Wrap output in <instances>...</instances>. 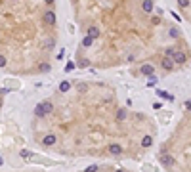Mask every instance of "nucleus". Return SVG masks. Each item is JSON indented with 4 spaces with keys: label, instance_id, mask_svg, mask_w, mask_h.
<instances>
[{
    "label": "nucleus",
    "instance_id": "obj_1",
    "mask_svg": "<svg viewBox=\"0 0 191 172\" xmlns=\"http://www.w3.org/2000/svg\"><path fill=\"white\" fill-rule=\"evenodd\" d=\"M55 27V0H0V69L50 73Z\"/></svg>",
    "mask_w": 191,
    "mask_h": 172
},
{
    "label": "nucleus",
    "instance_id": "obj_2",
    "mask_svg": "<svg viewBox=\"0 0 191 172\" xmlns=\"http://www.w3.org/2000/svg\"><path fill=\"white\" fill-rule=\"evenodd\" d=\"M58 134H54V132H48V134H44L42 136V145H55V143H58Z\"/></svg>",
    "mask_w": 191,
    "mask_h": 172
},
{
    "label": "nucleus",
    "instance_id": "obj_3",
    "mask_svg": "<svg viewBox=\"0 0 191 172\" xmlns=\"http://www.w3.org/2000/svg\"><path fill=\"white\" fill-rule=\"evenodd\" d=\"M174 65H176V63H174L172 57H162V59H161V67H162V69H166V71H172Z\"/></svg>",
    "mask_w": 191,
    "mask_h": 172
},
{
    "label": "nucleus",
    "instance_id": "obj_4",
    "mask_svg": "<svg viewBox=\"0 0 191 172\" xmlns=\"http://www.w3.org/2000/svg\"><path fill=\"white\" fill-rule=\"evenodd\" d=\"M153 71H155V67H153L151 63H143V65L140 67V73H141V75H145V77H151Z\"/></svg>",
    "mask_w": 191,
    "mask_h": 172
},
{
    "label": "nucleus",
    "instance_id": "obj_5",
    "mask_svg": "<svg viewBox=\"0 0 191 172\" xmlns=\"http://www.w3.org/2000/svg\"><path fill=\"white\" fill-rule=\"evenodd\" d=\"M107 151L111 155H120V153H123V145H120V143H109Z\"/></svg>",
    "mask_w": 191,
    "mask_h": 172
},
{
    "label": "nucleus",
    "instance_id": "obj_6",
    "mask_svg": "<svg viewBox=\"0 0 191 172\" xmlns=\"http://www.w3.org/2000/svg\"><path fill=\"white\" fill-rule=\"evenodd\" d=\"M174 63H178V65H184L185 63V59H187V57H185V54H182V52H176V54H174Z\"/></svg>",
    "mask_w": 191,
    "mask_h": 172
},
{
    "label": "nucleus",
    "instance_id": "obj_7",
    "mask_svg": "<svg viewBox=\"0 0 191 172\" xmlns=\"http://www.w3.org/2000/svg\"><path fill=\"white\" fill-rule=\"evenodd\" d=\"M161 163L164 166H172L174 165V157L172 155H161Z\"/></svg>",
    "mask_w": 191,
    "mask_h": 172
},
{
    "label": "nucleus",
    "instance_id": "obj_8",
    "mask_svg": "<svg viewBox=\"0 0 191 172\" xmlns=\"http://www.w3.org/2000/svg\"><path fill=\"white\" fill-rule=\"evenodd\" d=\"M168 36H170V38H178V36H180L178 27H168Z\"/></svg>",
    "mask_w": 191,
    "mask_h": 172
},
{
    "label": "nucleus",
    "instance_id": "obj_9",
    "mask_svg": "<svg viewBox=\"0 0 191 172\" xmlns=\"http://www.w3.org/2000/svg\"><path fill=\"white\" fill-rule=\"evenodd\" d=\"M151 143H153V138H151V136H143V140H141V145H143V147H149Z\"/></svg>",
    "mask_w": 191,
    "mask_h": 172
},
{
    "label": "nucleus",
    "instance_id": "obj_10",
    "mask_svg": "<svg viewBox=\"0 0 191 172\" xmlns=\"http://www.w3.org/2000/svg\"><path fill=\"white\" fill-rule=\"evenodd\" d=\"M191 4V0H178V6L182 8V10H185V8H187Z\"/></svg>",
    "mask_w": 191,
    "mask_h": 172
},
{
    "label": "nucleus",
    "instance_id": "obj_11",
    "mask_svg": "<svg viewBox=\"0 0 191 172\" xmlns=\"http://www.w3.org/2000/svg\"><path fill=\"white\" fill-rule=\"evenodd\" d=\"M159 96H162V98H164V100H170V101L174 100V98L170 96V94H166V92H159Z\"/></svg>",
    "mask_w": 191,
    "mask_h": 172
},
{
    "label": "nucleus",
    "instance_id": "obj_12",
    "mask_svg": "<svg viewBox=\"0 0 191 172\" xmlns=\"http://www.w3.org/2000/svg\"><path fill=\"white\" fill-rule=\"evenodd\" d=\"M84 172H97V166H96V165H92V166H88V168L84 170Z\"/></svg>",
    "mask_w": 191,
    "mask_h": 172
},
{
    "label": "nucleus",
    "instance_id": "obj_13",
    "mask_svg": "<svg viewBox=\"0 0 191 172\" xmlns=\"http://www.w3.org/2000/svg\"><path fill=\"white\" fill-rule=\"evenodd\" d=\"M29 155H31V153H29L27 149H23V151H21V157H29Z\"/></svg>",
    "mask_w": 191,
    "mask_h": 172
},
{
    "label": "nucleus",
    "instance_id": "obj_14",
    "mask_svg": "<svg viewBox=\"0 0 191 172\" xmlns=\"http://www.w3.org/2000/svg\"><path fill=\"white\" fill-rule=\"evenodd\" d=\"M0 165H2V157H0Z\"/></svg>",
    "mask_w": 191,
    "mask_h": 172
},
{
    "label": "nucleus",
    "instance_id": "obj_15",
    "mask_svg": "<svg viewBox=\"0 0 191 172\" xmlns=\"http://www.w3.org/2000/svg\"><path fill=\"white\" fill-rule=\"evenodd\" d=\"M117 172H124V170H117Z\"/></svg>",
    "mask_w": 191,
    "mask_h": 172
}]
</instances>
